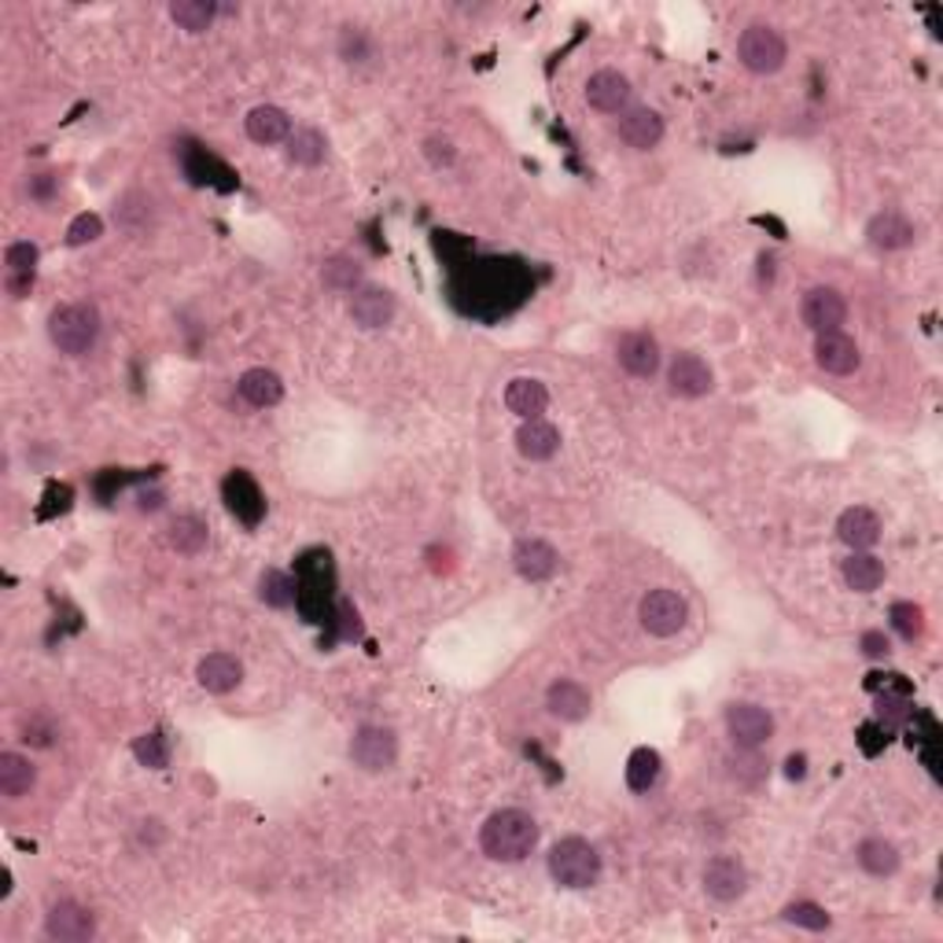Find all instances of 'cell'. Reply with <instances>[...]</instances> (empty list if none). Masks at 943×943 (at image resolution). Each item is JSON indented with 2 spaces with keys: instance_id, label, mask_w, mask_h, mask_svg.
<instances>
[{
  "instance_id": "7c38bea8",
  "label": "cell",
  "mask_w": 943,
  "mask_h": 943,
  "mask_svg": "<svg viewBox=\"0 0 943 943\" xmlns=\"http://www.w3.org/2000/svg\"><path fill=\"white\" fill-rule=\"evenodd\" d=\"M395 310H398L395 296L380 284H362L351 296V321L365 332L387 329V324L395 321Z\"/></svg>"
},
{
  "instance_id": "9c48e42d",
  "label": "cell",
  "mask_w": 943,
  "mask_h": 943,
  "mask_svg": "<svg viewBox=\"0 0 943 943\" xmlns=\"http://www.w3.org/2000/svg\"><path fill=\"white\" fill-rule=\"evenodd\" d=\"M800 318H804V324L807 329H811L815 335H822V332H840V324L848 321V299L840 296L837 288H829V284H818V288H811L804 296V302H800Z\"/></svg>"
},
{
  "instance_id": "f35d334b",
  "label": "cell",
  "mask_w": 943,
  "mask_h": 943,
  "mask_svg": "<svg viewBox=\"0 0 943 943\" xmlns=\"http://www.w3.org/2000/svg\"><path fill=\"white\" fill-rule=\"evenodd\" d=\"M373 38L362 30V27H343L340 33V55L343 63H369L373 60Z\"/></svg>"
},
{
  "instance_id": "cb8c5ba5",
  "label": "cell",
  "mask_w": 943,
  "mask_h": 943,
  "mask_svg": "<svg viewBox=\"0 0 943 943\" xmlns=\"http://www.w3.org/2000/svg\"><path fill=\"white\" fill-rule=\"evenodd\" d=\"M516 450H520V457H527V462H549V457H557L560 450V432L542 417L524 421L520 432H516Z\"/></svg>"
},
{
  "instance_id": "8d00e7d4",
  "label": "cell",
  "mask_w": 943,
  "mask_h": 943,
  "mask_svg": "<svg viewBox=\"0 0 943 943\" xmlns=\"http://www.w3.org/2000/svg\"><path fill=\"white\" fill-rule=\"evenodd\" d=\"M133 756H137L141 767L148 770H163L170 763V745H166L163 729H152V734H141L133 740Z\"/></svg>"
},
{
  "instance_id": "277c9868",
  "label": "cell",
  "mask_w": 943,
  "mask_h": 943,
  "mask_svg": "<svg viewBox=\"0 0 943 943\" xmlns=\"http://www.w3.org/2000/svg\"><path fill=\"white\" fill-rule=\"evenodd\" d=\"M737 60L752 74H778L789 60V44L770 22H752L737 38Z\"/></svg>"
},
{
  "instance_id": "f6af8a7d",
  "label": "cell",
  "mask_w": 943,
  "mask_h": 943,
  "mask_svg": "<svg viewBox=\"0 0 943 943\" xmlns=\"http://www.w3.org/2000/svg\"><path fill=\"white\" fill-rule=\"evenodd\" d=\"M859 649H862V656H870V660H884L892 653V645H889V638H884L881 631H867L859 638Z\"/></svg>"
},
{
  "instance_id": "3957f363",
  "label": "cell",
  "mask_w": 943,
  "mask_h": 943,
  "mask_svg": "<svg viewBox=\"0 0 943 943\" xmlns=\"http://www.w3.org/2000/svg\"><path fill=\"white\" fill-rule=\"evenodd\" d=\"M549 878L560 889H590L601 878V856L587 837H564L549 848Z\"/></svg>"
},
{
  "instance_id": "4dcf8cb0",
  "label": "cell",
  "mask_w": 943,
  "mask_h": 943,
  "mask_svg": "<svg viewBox=\"0 0 943 943\" xmlns=\"http://www.w3.org/2000/svg\"><path fill=\"white\" fill-rule=\"evenodd\" d=\"M284 144H288V159L296 163V166H307V170L321 166L324 155H329V141H324V133L313 129V126L291 129V137H288Z\"/></svg>"
},
{
  "instance_id": "7dc6e473",
  "label": "cell",
  "mask_w": 943,
  "mask_h": 943,
  "mask_svg": "<svg viewBox=\"0 0 943 943\" xmlns=\"http://www.w3.org/2000/svg\"><path fill=\"white\" fill-rule=\"evenodd\" d=\"M27 193H30L33 199H41V204H49L52 193H55V177H52V174H38V177H30Z\"/></svg>"
},
{
  "instance_id": "603a6c76",
  "label": "cell",
  "mask_w": 943,
  "mask_h": 943,
  "mask_svg": "<svg viewBox=\"0 0 943 943\" xmlns=\"http://www.w3.org/2000/svg\"><path fill=\"white\" fill-rule=\"evenodd\" d=\"M243 129H247V137H251L255 144H266V148H269V144H280V141L291 137V118H288L284 107L258 104V107L247 111Z\"/></svg>"
},
{
  "instance_id": "e575fe53",
  "label": "cell",
  "mask_w": 943,
  "mask_h": 943,
  "mask_svg": "<svg viewBox=\"0 0 943 943\" xmlns=\"http://www.w3.org/2000/svg\"><path fill=\"white\" fill-rule=\"evenodd\" d=\"M321 280H324V288L351 291L354 296V291L362 288V266H357L351 255H335L321 266Z\"/></svg>"
},
{
  "instance_id": "d6986e66",
  "label": "cell",
  "mask_w": 943,
  "mask_h": 943,
  "mask_svg": "<svg viewBox=\"0 0 943 943\" xmlns=\"http://www.w3.org/2000/svg\"><path fill=\"white\" fill-rule=\"evenodd\" d=\"M546 707H549V715L560 718V723H582V718L590 715L593 697L587 686H579V682L557 678L553 686L546 690Z\"/></svg>"
},
{
  "instance_id": "b9f144b4",
  "label": "cell",
  "mask_w": 943,
  "mask_h": 943,
  "mask_svg": "<svg viewBox=\"0 0 943 943\" xmlns=\"http://www.w3.org/2000/svg\"><path fill=\"white\" fill-rule=\"evenodd\" d=\"M911 715H914V704L906 701V697H895V693H884V697L878 701V723H884V726H903Z\"/></svg>"
},
{
  "instance_id": "f1b7e54d",
  "label": "cell",
  "mask_w": 943,
  "mask_h": 943,
  "mask_svg": "<svg viewBox=\"0 0 943 943\" xmlns=\"http://www.w3.org/2000/svg\"><path fill=\"white\" fill-rule=\"evenodd\" d=\"M840 576H844L848 590L873 593L884 582V564H881V557L870 553V549H859V553H851L844 560V571H840Z\"/></svg>"
},
{
  "instance_id": "7bdbcfd3",
  "label": "cell",
  "mask_w": 943,
  "mask_h": 943,
  "mask_svg": "<svg viewBox=\"0 0 943 943\" xmlns=\"http://www.w3.org/2000/svg\"><path fill=\"white\" fill-rule=\"evenodd\" d=\"M22 740L33 748H49L55 740V726L44 715H30L27 723H22Z\"/></svg>"
},
{
  "instance_id": "ffe728a7",
  "label": "cell",
  "mask_w": 943,
  "mask_h": 943,
  "mask_svg": "<svg viewBox=\"0 0 943 943\" xmlns=\"http://www.w3.org/2000/svg\"><path fill=\"white\" fill-rule=\"evenodd\" d=\"M914 221L900 215V210H881V215L870 218L867 226V240L878 247V251H903V247L914 243Z\"/></svg>"
},
{
  "instance_id": "ac0fdd59",
  "label": "cell",
  "mask_w": 943,
  "mask_h": 943,
  "mask_svg": "<svg viewBox=\"0 0 943 943\" xmlns=\"http://www.w3.org/2000/svg\"><path fill=\"white\" fill-rule=\"evenodd\" d=\"M620 141L634 152H649L664 141V118L653 107H626L620 115Z\"/></svg>"
},
{
  "instance_id": "8992f818",
  "label": "cell",
  "mask_w": 943,
  "mask_h": 943,
  "mask_svg": "<svg viewBox=\"0 0 943 943\" xmlns=\"http://www.w3.org/2000/svg\"><path fill=\"white\" fill-rule=\"evenodd\" d=\"M351 759H354V767H362L365 774L391 770V767H395V759H398L395 729H387V726H362L351 737Z\"/></svg>"
},
{
  "instance_id": "83f0119b",
  "label": "cell",
  "mask_w": 943,
  "mask_h": 943,
  "mask_svg": "<svg viewBox=\"0 0 943 943\" xmlns=\"http://www.w3.org/2000/svg\"><path fill=\"white\" fill-rule=\"evenodd\" d=\"M856 862L862 870L870 873V878H892L895 870H900V848L892 844V840L884 837H867L862 844L856 848Z\"/></svg>"
},
{
  "instance_id": "6da1fadb",
  "label": "cell",
  "mask_w": 943,
  "mask_h": 943,
  "mask_svg": "<svg viewBox=\"0 0 943 943\" xmlns=\"http://www.w3.org/2000/svg\"><path fill=\"white\" fill-rule=\"evenodd\" d=\"M483 856L494 862H524L538 848V822L531 811L520 807H501L479 829Z\"/></svg>"
},
{
  "instance_id": "2e32d148",
  "label": "cell",
  "mask_w": 943,
  "mask_h": 943,
  "mask_svg": "<svg viewBox=\"0 0 943 943\" xmlns=\"http://www.w3.org/2000/svg\"><path fill=\"white\" fill-rule=\"evenodd\" d=\"M667 387L675 398H704L707 391L715 387V376H712V369H707L704 357L678 354L675 362L667 365Z\"/></svg>"
},
{
  "instance_id": "4316f807",
  "label": "cell",
  "mask_w": 943,
  "mask_h": 943,
  "mask_svg": "<svg viewBox=\"0 0 943 943\" xmlns=\"http://www.w3.org/2000/svg\"><path fill=\"white\" fill-rule=\"evenodd\" d=\"M166 542H170L174 553L199 557L207 549V542H210V527H207V520H199V516L185 512V516H177L170 527H166Z\"/></svg>"
},
{
  "instance_id": "bcb514c9",
  "label": "cell",
  "mask_w": 943,
  "mask_h": 943,
  "mask_svg": "<svg viewBox=\"0 0 943 943\" xmlns=\"http://www.w3.org/2000/svg\"><path fill=\"white\" fill-rule=\"evenodd\" d=\"M33 280H38L33 273H8V277H4V291H8L11 299H27L30 291H33Z\"/></svg>"
},
{
  "instance_id": "d590c367",
  "label": "cell",
  "mask_w": 943,
  "mask_h": 943,
  "mask_svg": "<svg viewBox=\"0 0 943 943\" xmlns=\"http://www.w3.org/2000/svg\"><path fill=\"white\" fill-rule=\"evenodd\" d=\"M781 918H785V922H789V925H796V929H807V933H826L829 922H833L826 906H818V903H811V900H796V903H789V906H785V911H781Z\"/></svg>"
},
{
  "instance_id": "836d02e7",
  "label": "cell",
  "mask_w": 943,
  "mask_h": 943,
  "mask_svg": "<svg viewBox=\"0 0 943 943\" xmlns=\"http://www.w3.org/2000/svg\"><path fill=\"white\" fill-rule=\"evenodd\" d=\"M258 598H262L269 609H291V601L299 598V582H291L284 571L266 568L262 579H258Z\"/></svg>"
},
{
  "instance_id": "5b68a950",
  "label": "cell",
  "mask_w": 943,
  "mask_h": 943,
  "mask_svg": "<svg viewBox=\"0 0 943 943\" xmlns=\"http://www.w3.org/2000/svg\"><path fill=\"white\" fill-rule=\"evenodd\" d=\"M638 620L653 638H675L682 626L690 620V604L682 593L660 587V590H649L642 604H638Z\"/></svg>"
},
{
  "instance_id": "60d3db41",
  "label": "cell",
  "mask_w": 943,
  "mask_h": 943,
  "mask_svg": "<svg viewBox=\"0 0 943 943\" xmlns=\"http://www.w3.org/2000/svg\"><path fill=\"white\" fill-rule=\"evenodd\" d=\"M38 258H41L38 243H30V240H15V243L4 247V266H8V273H33Z\"/></svg>"
},
{
  "instance_id": "c3c4849f",
  "label": "cell",
  "mask_w": 943,
  "mask_h": 943,
  "mask_svg": "<svg viewBox=\"0 0 943 943\" xmlns=\"http://www.w3.org/2000/svg\"><path fill=\"white\" fill-rule=\"evenodd\" d=\"M785 774H789L792 781L804 778V774H807V770H804V756H789V770H785Z\"/></svg>"
},
{
  "instance_id": "74e56055",
  "label": "cell",
  "mask_w": 943,
  "mask_h": 943,
  "mask_svg": "<svg viewBox=\"0 0 943 943\" xmlns=\"http://www.w3.org/2000/svg\"><path fill=\"white\" fill-rule=\"evenodd\" d=\"M889 615H892L895 634H900L903 642H918V638L925 634V612L918 609L914 601H895Z\"/></svg>"
},
{
  "instance_id": "484cf974",
  "label": "cell",
  "mask_w": 943,
  "mask_h": 943,
  "mask_svg": "<svg viewBox=\"0 0 943 943\" xmlns=\"http://www.w3.org/2000/svg\"><path fill=\"white\" fill-rule=\"evenodd\" d=\"M236 387H240V398L255 410H269L284 398V380L273 369H247Z\"/></svg>"
},
{
  "instance_id": "7402d4cb",
  "label": "cell",
  "mask_w": 943,
  "mask_h": 943,
  "mask_svg": "<svg viewBox=\"0 0 943 943\" xmlns=\"http://www.w3.org/2000/svg\"><path fill=\"white\" fill-rule=\"evenodd\" d=\"M196 678H199V686H204L207 693H215V697H226V693H232L243 682V664L232 653H210V656L199 660Z\"/></svg>"
},
{
  "instance_id": "ee69618b",
  "label": "cell",
  "mask_w": 943,
  "mask_h": 943,
  "mask_svg": "<svg viewBox=\"0 0 943 943\" xmlns=\"http://www.w3.org/2000/svg\"><path fill=\"white\" fill-rule=\"evenodd\" d=\"M424 155H428V163L432 166H454V159H457V148H454V141L450 137H428L424 141Z\"/></svg>"
},
{
  "instance_id": "30bf717a",
  "label": "cell",
  "mask_w": 943,
  "mask_h": 943,
  "mask_svg": "<svg viewBox=\"0 0 943 943\" xmlns=\"http://www.w3.org/2000/svg\"><path fill=\"white\" fill-rule=\"evenodd\" d=\"M701 881H704V892L712 895L715 903H737L740 895L748 892V870L737 856L707 859Z\"/></svg>"
},
{
  "instance_id": "4fadbf2b",
  "label": "cell",
  "mask_w": 943,
  "mask_h": 943,
  "mask_svg": "<svg viewBox=\"0 0 943 943\" xmlns=\"http://www.w3.org/2000/svg\"><path fill=\"white\" fill-rule=\"evenodd\" d=\"M587 104L593 111H601V115H623L626 104H631V82H626V74L612 71V66L593 71L587 77Z\"/></svg>"
},
{
  "instance_id": "e0dca14e",
  "label": "cell",
  "mask_w": 943,
  "mask_h": 943,
  "mask_svg": "<svg viewBox=\"0 0 943 943\" xmlns=\"http://www.w3.org/2000/svg\"><path fill=\"white\" fill-rule=\"evenodd\" d=\"M837 538L851 549V553H859V549H873L881 542V516L873 509H867V505H851V509L840 512Z\"/></svg>"
},
{
  "instance_id": "7a4b0ae2",
  "label": "cell",
  "mask_w": 943,
  "mask_h": 943,
  "mask_svg": "<svg viewBox=\"0 0 943 943\" xmlns=\"http://www.w3.org/2000/svg\"><path fill=\"white\" fill-rule=\"evenodd\" d=\"M49 340L60 346V354L82 357L100 340V310L93 302H66L55 307L49 318Z\"/></svg>"
},
{
  "instance_id": "f546056e",
  "label": "cell",
  "mask_w": 943,
  "mask_h": 943,
  "mask_svg": "<svg viewBox=\"0 0 943 943\" xmlns=\"http://www.w3.org/2000/svg\"><path fill=\"white\" fill-rule=\"evenodd\" d=\"M33 781H38V770H33V763L27 756H19V752H4L0 756V792L8 800L27 796L33 789Z\"/></svg>"
},
{
  "instance_id": "5bb4252c",
  "label": "cell",
  "mask_w": 943,
  "mask_h": 943,
  "mask_svg": "<svg viewBox=\"0 0 943 943\" xmlns=\"http://www.w3.org/2000/svg\"><path fill=\"white\" fill-rule=\"evenodd\" d=\"M815 365L829 376H851L862 365L859 343L844 332H822L815 340Z\"/></svg>"
},
{
  "instance_id": "8fae6325",
  "label": "cell",
  "mask_w": 943,
  "mask_h": 943,
  "mask_svg": "<svg viewBox=\"0 0 943 943\" xmlns=\"http://www.w3.org/2000/svg\"><path fill=\"white\" fill-rule=\"evenodd\" d=\"M615 357H620L623 373H631L634 380H653L660 373V362H664L653 332H623L615 343Z\"/></svg>"
},
{
  "instance_id": "ab89813d",
  "label": "cell",
  "mask_w": 943,
  "mask_h": 943,
  "mask_svg": "<svg viewBox=\"0 0 943 943\" xmlns=\"http://www.w3.org/2000/svg\"><path fill=\"white\" fill-rule=\"evenodd\" d=\"M100 236H104V218H100V215H77L71 226H66V247L96 243Z\"/></svg>"
},
{
  "instance_id": "ba28073f",
  "label": "cell",
  "mask_w": 943,
  "mask_h": 943,
  "mask_svg": "<svg viewBox=\"0 0 943 943\" xmlns=\"http://www.w3.org/2000/svg\"><path fill=\"white\" fill-rule=\"evenodd\" d=\"M726 734L737 748H763L774 737V715L752 701H737L726 707Z\"/></svg>"
},
{
  "instance_id": "9a60e30c",
  "label": "cell",
  "mask_w": 943,
  "mask_h": 943,
  "mask_svg": "<svg viewBox=\"0 0 943 943\" xmlns=\"http://www.w3.org/2000/svg\"><path fill=\"white\" fill-rule=\"evenodd\" d=\"M512 568H516V576L527 582H546L557 576L560 553L546 542V538H520V542L512 546Z\"/></svg>"
},
{
  "instance_id": "44dd1931",
  "label": "cell",
  "mask_w": 943,
  "mask_h": 943,
  "mask_svg": "<svg viewBox=\"0 0 943 943\" xmlns=\"http://www.w3.org/2000/svg\"><path fill=\"white\" fill-rule=\"evenodd\" d=\"M226 505L232 509L236 520H243L247 527H255L258 520H262L266 512V498L262 490H258V483L247 476V472H232V476L226 479Z\"/></svg>"
},
{
  "instance_id": "1f68e13d",
  "label": "cell",
  "mask_w": 943,
  "mask_h": 943,
  "mask_svg": "<svg viewBox=\"0 0 943 943\" xmlns=\"http://www.w3.org/2000/svg\"><path fill=\"white\" fill-rule=\"evenodd\" d=\"M660 752L656 748H634L631 759H626V785L631 792H649L660 781Z\"/></svg>"
},
{
  "instance_id": "d4e9b609",
  "label": "cell",
  "mask_w": 943,
  "mask_h": 943,
  "mask_svg": "<svg viewBox=\"0 0 943 943\" xmlns=\"http://www.w3.org/2000/svg\"><path fill=\"white\" fill-rule=\"evenodd\" d=\"M549 406V387L542 380H531V376H520L505 387V410L516 413L520 421H535L542 417Z\"/></svg>"
},
{
  "instance_id": "d6a6232c",
  "label": "cell",
  "mask_w": 943,
  "mask_h": 943,
  "mask_svg": "<svg viewBox=\"0 0 943 943\" xmlns=\"http://www.w3.org/2000/svg\"><path fill=\"white\" fill-rule=\"evenodd\" d=\"M215 15H218V4H210V0H174L170 4V19L188 33L210 30Z\"/></svg>"
},
{
  "instance_id": "52a82bcc",
  "label": "cell",
  "mask_w": 943,
  "mask_h": 943,
  "mask_svg": "<svg viewBox=\"0 0 943 943\" xmlns=\"http://www.w3.org/2000/svg\"><path fill=\"white\" fill-rule=\"evenodd\" d=\"M44 936L55 943H89L96 936V914L77 900H60L44 914Z\"/></svg>"
}]
</instances>
